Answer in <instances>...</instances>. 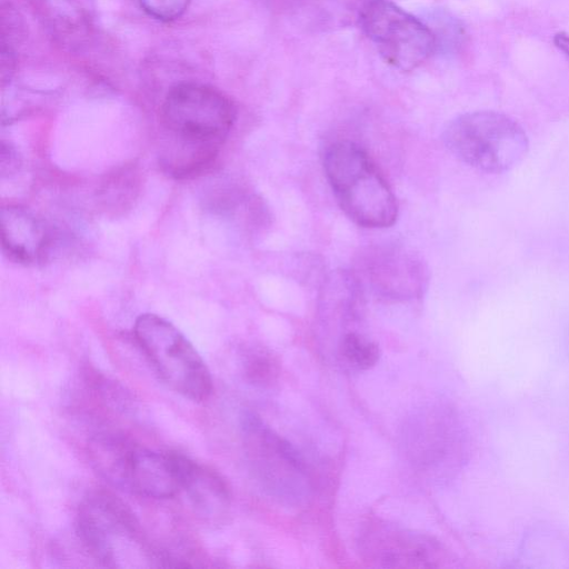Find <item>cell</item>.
<instances>
[{"label": "cell", "mask_w": 569, "mask_h": 569, "mask_svg": "<svg viewBox=\"0 0 569 569\" xmlns=\"http://www.w3.org/2000/svg\"><path fill=\"white\" fill-rule=\"evenodd\" d=\"M180 492L192 511L210 525L223 523L230 512L231 493L226 480L213 469L179 453Z\"/></svg>", "instance_id": "13"}, {"label": "cell", "mask_w": 569, "mask_h": 569, "mask_svg": "<svg viewBox=\"0 0 569 569\" xmlns=\"http://www.w3.org/2000/svg\"><path fill=\"white\" fill-rule=\"evenodd\" d=\"M359 27L381 58L401 71L418 68L436 53L429 26L389 0H372Z\"/></svg>", "instance_id": "8"}, {"label": "cell", "mask_w": 569, "mask_h": 569, "mask_svg": "<svg viewBox=\"0 0 569 569\" xmlns=\"http://www.w3.org/2000/svg\"><path fill=\"white\" fill-rule=\"evenodd\" d=\"M372 0H296L297 22L306 30L330 32L359 26Z\"/></svg>", "instance_id": "14"}, {"label": "cell", "mask_w": 569, "mask_h": 569, "mask_svg": "<svg viewBox=\"0 0 569 569\" xmlns=\"http://www.w3.org/2000/svg\"><path fill=\"white\" fill-rule=\"evenodd\" d=\"M363 289L389 301H411L427 290L429 271L421 257L401 244L371 247L355 272Z\"/></svg>", "instance_id": "11"}, {"label": "cell", "mask_w": 569, "mask_h": 569, "mask_svg": "<svg viewBox=\"0 0 569 569\" xmlns=\"http://www.w3.org/2000/svg\"><path fill=\"white\" fill-rule=\"evenodd\" d=\"M442 141L461 162L488 173L509 171L529 148L523 128L511 117L492 110L456 117L446 126Z\"/></svg>", "instance_id": "5"}, {"label": "cell", "mask_w": 569, "mask_h": 569, "mask_svg": "<svg viewBox=\"0 0 569 569\" xmlns=\"http://www.w3.org/2000/svg\"><path fill=\"white\" fill-rule=\"evenodd\" d=\"M3 253L23 264L41 262L51 247L52 233L46 222L19 204L3 206L0 211Z\"/></svg>", "instance_id": "12"}, {"label": "cell", "mask_w": 569, "mask_h": 569, "mask_svg": "<svg viewBox=\"0 0 569 569\" xmlns=\"http://www.w3.org/2000/svg\"><path fill=\"white\" fill-rule=\"evenodd\" d=\"M553 42H555V46L563 52V54L568 58L569 60V36L563 33V32H560V33H557L553 38Z\"/></svg>", "instance_id": "21"}, {"label": "cell", "mask_w": 569, "mask_h": 569, "mask_svg": "<svg viewBox=\"0 0 569 569\" xmlns=\"http://www.w3.org/2000/svg\"><path fill=\"white\" fill-rule=\"evenodd\" d=\"M241 438L250 472L263 491L290 506L308 501L312 492L311 476L293 445L253 412L241 417Z\"/></svg>", "instance_id": "6"}, {"label": "cell", "mask_w": 569, "mask_h": 569, "mask_svg": "<svg viewBox=\"0 0 569 569\" xmlns=\"http://www.w3.org/2000/svg\"><path fill=\"white\" fill-rule=\"evenodd\" d=\"M133 336L168 388L196 402L210 397L211 373L193 345L173 323L158 315L143 313L136 319Z\"/></svg>", "instance_id": "7"}, {"label": "cell", "mask_w": 569, "mask_h": 569, "mask_svg": "<svg viewBox=\"0 0 569 569\" xmlns=\"http://www.w3.org/2000/svg\"><path fill=\"white\" fill-rule=\"evenodd\" d=\"M248 380L259 387L272 386L279 376V362L271 353L259 350L250 355L244 365Z\"/></svg>", "instance_id": "17"}, {"label": "cell", "mask_w": 569, "mask_h": 569, "mask_svg": "<svg viewBox=\"0 0 569 569\" xmlns=\"http://www.w3.org/2000/svg\"><path fill=\"white\" fill-rule=\"evenodd\" d=\"M91 466L109 485L149 499L180 493L179 452H160L118 432L102 431L88 441Z\"/></svg>", "instance_id": "4"}, {"label": "cell", "mask_w": 569, "mask_h": 569, "mask_svg": "<svg viewBox=\"0 0 569 569\" xmlns=\"http://www.w3.org/2000/svg\"><path fill=\"white\" fill-rule=\"evenodd\" d=\"M425 22L433 33L436 52L450 54L460 48L465 32L456 18L443 11H437L431 13Z\"/></svg>", "instance_id": "16"}, {"label": "cell", "mask_w": 569, "mask_h": 569, "mask_svg": "<svg viewBox=\"0 0 569 569\" xmlns=\"http://www.w3.org/2000/svg\"><path fill=\"white\" fill-rule=\"evenodd\" d=\"M27 33V27L22 16L10 3L2 1L1 3V47L10 49L21 42Z\"/></svg>", "instance_id": "18"}, {"label": "cell", "mask_w": 569, "mask_h": 569, "mask_svg": "<svg viewBox=\"0 0 569 569\" xmlns=\"http://www.w3.org/2000/svg\"><path fill=\"white\" fill-rule=\"evenodd\" d=\"M236 118L231 99L211 86L184 81L171 87L160 108L162 170L176 179L203 172L213 164Z\"/></svg>", "instance_id": "1"}, {"label": "cell", "mask_w": 569, "mask_h": 569, "mask_svg": "<svg viewBox=\"0 0 569 569\" xmlns=\"http://www.w3.org/2000/svg\"><path fill=\"white\" fill-rule=\"evenodd\" d=\"M402 438L411 463L427 473L449 475L465 459V432L450 408L430 406L420 409L406 422Z\"/></svg>", "instance_id": "9"}, {"label": "cell", "mask_w": 569, "mask_h": 569, "mask_svg": "<svg viewBox=\"0 0 569 569\" xmlns=\"http://www.w3.org/2000/svg\"><path fill=\"white\" fill-rule=\"evenodd\" d=\"M338 356L343 363L355 370H368L377 365L380 348L365 335L350 330L339 339Z\"/></svg>", "instance_id": "15"}, {"label": "cell", "mask_w": 569, "mask_h": 569, "mask_svg": "<svg viewBox=\"0 0 569 569\" xmlns=\"http://www.w3.org/2000/svg\"><path fill=\"white\" fill-rule=\"evenodd\" d=\"M74 535L81 549L100 566H164L162 551L149 543L131 509L110 491L94 490L82 499Z\"/></svg>", "instance_id": "2"}, {"label": "cell", "mask_w": 569, "mask_h": 569, "mask_svg": "<svg viewBox=\"0 0 569 569\" xmlns=\"http://www.w3.org/2000/svg\"><path fill=\"white\" fill-rule=\"evenodd\" d=\"M357 545L361 558L380 568H439L451 560L433 537L378 519L363 526Z\"/></svg>", "instance_id": "10"}, {"label": "cell", "mask_w": 569, "mask_h": 569, "mask_svg": "<svg viewBox=\"0 0 569 569\" xmlns=\"http://www.w3.org/2000/svg\"><path fill=\"white\" fill-rule=\"evenodd\" d=\"M149 17L169 22L180 18L191 0H134Z\"/></svg>", "instance_id": "19"}, {"label": "cell", "mask_w": 569, "mask_h": 569, "mask_svg": "<svg viewBox=\"0 0 569 569\" xmlns=\"http://www.w3.org/2000/svg\"><path fill=\"white\" fill-rule=\"evenodd\" d=\"M20 167V156L13 146L9 142H1L0 171L1 176H9L16 172Z\"/></svg>", "instance_id": "20"}, {"label": "cell", "mask_w": 569, "mask_h": 569, "mask_svg": "<svg viewBox=\"0 0 569 569\" xmlns=\"http://www.w3.org/2000/svg\"><path fill=\"white\" fill-rule=\"evenodd\" d=\"M326 179L345 214L368 229L391 227L398 218L397 198L368 153L339 140L322 152Z\"/></svg>", "instance_id": "3"}]
</instances>
